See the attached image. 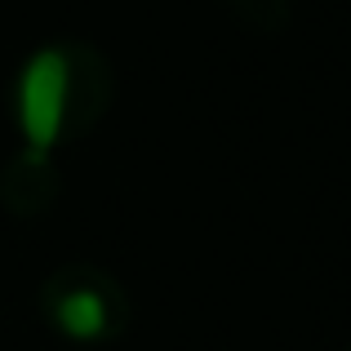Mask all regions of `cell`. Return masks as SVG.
Listing matches in <instances>:
<instances>
[{
  "instance_id": "6da1fadb",
  "label": "cell",
  "mask_w": 351,
  "mask_h": 351,
  "mask_svg": "<svg viewBox=\"0 0 351 351\" xmlns=\"http://www.w3.org/2000/svg\"><path fill=\"white\" fill-rule=\"evenodd\" d=\"M67 112H71V58L53 45H45L18 67L14 80V125L23 138V156L32 165H45L58 152Z\"/></svg>"
},
{
  "instance_id": "7a4b0ae2",
  "label": "cell",
  "mask_w": 351,
  "mask_h": 351,
  "mask_svg": "<svg viewBox=\"0 0 351 351\" xmlns=\"http://www.w3.org/2000/svg\"><path fill=\"white\" fill-rule=\"evenodd\" d=\"M53 325L71 338V343H98L112 329V311H107V298L89 285L80 289H67L58 302H53Z\"/></svg>"
}]
</instances>
